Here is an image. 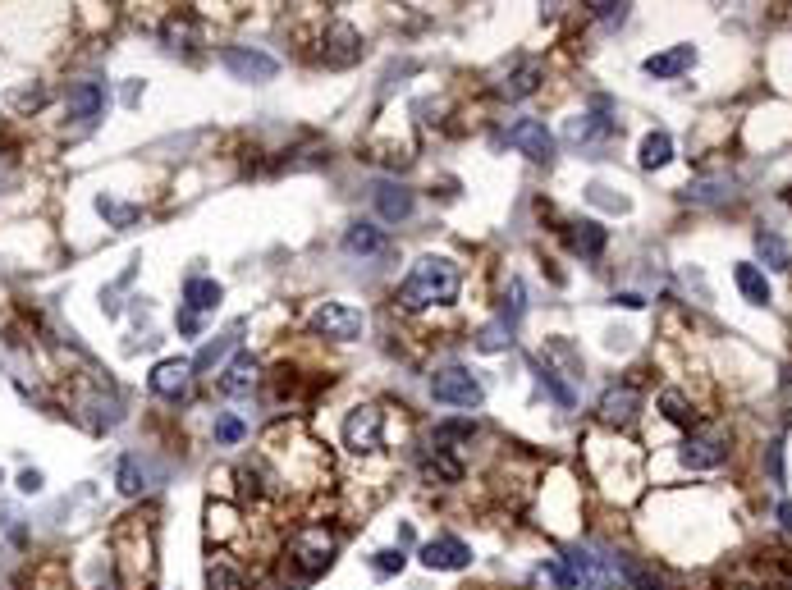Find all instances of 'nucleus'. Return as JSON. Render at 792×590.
Wrapping results in <instances>:
<instances>
[{"mask_svg":"<svg viewBox=\"0 0 792 590\" xmlns=\"http://www.w3.org/2000/svg\"><path fill=\"white\" fill-rule=\"evenodd\" d=\"M783 444H770V472H774V481H783Z\"/></svg>","mask_w":792,"mask_h":590,"instance_id":"obj_43","label":"nucleus"},{"mask_svg":"<svg viewBox=\"0 0 792 590\" xmlns=\"http://www.w3.org/2000/svg\"><path fill=\"white\" fill-rule=\"evenodd\" d=\"M641 170H664V165L673 161V138L664 129H655V133H646L641 138Z\"/></svg>","mask_w":792,"mask_h":590,"instance_id":"obj_21","label":"nucleus"},{"mask_svg":"<svg viewBox=\"0 0 792 590\" xmlns=\"http://www.w3.org/2000/svg\"><path fill=\"white\" fill-rule=\"evenodd\" d=\"M316 334H326V339H358L362 334V312L358 307H348V302H321L312 316H307Z\"/></svg>","mask_w":792,"mask_h":590,"instance_id":"obj_6","label":"nucleus"},{"mask_svg":"<svg viewBox=\"0 0 792 590\" xmlns=\"http://www.w3.org/2000/svg\"><path fill=\"white\" fill-rule=\"evenodd\" d=\"M403 563H408V554H403V549H380V554H371V568H376L380 577H394V572H403Z\"/></svg>","mask_w":792,"mask_h":590,"instance_id":"obj_33","label":"nucleus"},{"mask_svg":"<svg viewBox=\"0 0 792 590\" xmlns=\"http://www.w3.org/2000/svg\"><path fill=\"white\" fill-rule=\"evenodd\" d=\"M504 138H509V147L522 151L527 161H536V165L554 161V133L545 129V119H518V124H509Z\"/></svg>","mask_w":792,"mask_h":590,"instance_id":"obj_7","label":"nucleus"},{"mask_svg":"<svg viewBox=\"0 0 792 590\" xmlns=\"http://www.w3.org/2000/svg\"><path fill=\"white\" fill-rule=\"evenodd\" d=\"M458 298V266L449 257H417L408 279L399 284V307L403 312H426V307H440V302Z\"/></svg>","mask_w":792,"mask_h":590,"instance_id":"obj_1","label":"nucleus"},{"mask_svg":"<svg viewBox=\"0 0 792 590\" xmlns=\"http://www.w3.org/2000/svg\"><path fill=\"white\" fill-rule=\"evenodd\" d=\"M522 307H527V302H522V279H509V293H504V316H500V321H509L513 330H518Z\"/></svg>","mask_w":792,"mask_h":590,"instance_id":"obj_32","label":"nucleus"},{"mask_svg":"<svg viewBox=\"0 0 792 590\" xmlns=\"http://www.w3.org/2000/svg\"><path fill=\"white\" fill-rule=\"evenodd\" d=\"M371 202H376L385 225H403V220L417 211V197L408 193L403 183H376V188H371Z\"/></svg>","mask_w":792,"mask_h":590,"instance_id":"obj_13","label":"nucleus"},{"mask_svg":"<svg viewBox=\"0 0 792 590\" xmlns=\"http://www.w3.org/2000/svg\"><path fill=\"white\" fill-rule=\"evenodd\" d=\"M472 435H477V421L472 417L440 421V426H435V449H454V444H467Z\"/></svg>","mask_w":792,"mask_h":590,"instance_id":"obj_26","label":"nucleus"},{"mask_svg":"<svg viewBox=\"0 0 792 590\" xmlns=\"http://www.w3.org/2000/svg\"><path fill=\"white\" fill-rule=\"evenodd\" d=\"M19 490L23 494H37V490H42V472H33V467H28V472L19 476Z\"/></svg>","mask_w":792,"mask_h":590,"instance_id":"obj_41","label":"nucleus"},{"mask_svg":"<svg viewBox=\"0 0 792 590\" xmlns=\"http://www.w3.org/2000/svg\"><path fill=\"white\" fill-rule=\"evenodd\" d=\"M330 558H335V536H330L326 526H307L298 536L289 540V568H293V586H303V581L321 577L330 568Z\"/></svg>","mask_w":792,"mask_h":590,"instance_id":"obj_3","label":"nucleus"},{"mask_svg":"<svg viewBox=\"0 0 792 590\" xmlns=\"http://www.w3.org/2000/svg\"><path fill=\"white\" fill-rule=\"evenodd\" d=\"M234 334H239V325H234V330H229V334H220L216 344H207V348H202V353H197V362H193V371H207V366H216V357H225L229 348H234Z\"/></svg>","mask_w":792,"mask_h":590,"instance_id":"obj_29","label":"nucleus"},{"mask_svg":"<svg viewBox=\"0 0 792 590\" xmlns=\"http://www.w3.org/2000/svg\"><path fill=\"white\" fill-rule=\"evenodd\" d=\"M614 302H619V307H628V312H641V307H646V298H641V293H614Z\"/></svg>","mask_w":792,"mask_h":590,"instance_id":"obj_42","label":"nucleus"},{"mask_svg":"<svg viewBox=\"0 0 792 590\" xmlns=\"http://www.w3.org/2000/svg\"><path fill=\"white\" fill-rule=\"evenodd\" d=\"M97 211H101V215H110V220H115L120 229L138 220V206H120V202H110V197H97Z\"/></svg>","mask_w":792,"mask_h":590,"instance_id":"obj_35","label":"nucleus"},{"mask_svg":"<svg viewBox=\"0 0 792 590\" xmlns=\"http://www.w3.org/2000/svg\"><path fill=\"white\" fill-rule=\"evenodd\" d=\"M477 348L481 353H509L513 348V325L509 321H490L477 330Z\"/></svg>","mask_w":792,"mask_h":590,"instance_id":"obj_27","label":"nucleus"},{"mask_svg":"<svg viewBox=\"0 0 792 590\" xmlns=\"http://www.w3.org/2000/svg\"><path fill=\"white\" fill-rule=\"evenodd\" d=\"M609 133H614V119H609L605 110H591V115H577L573 124H568V138H573V142L609 138Z\"/></svg>","mask_w":792,"mask_h":590,"instance_id":"obj_25","label":"nucleus"},{"mask_svg":"<svg viewBox=\"0 0 792 590\" xmlns=\"http://www.w3.org/2000/svg\"><path fill=\"white\" fill-rule=\"evenodd\" d=\"M65 115L74 119V124H97L101 115H106V87L97 83V78H83V83L69 87V97H65Z\"/></svg>","mask_w":792,"mask_h":590,"instance_id":"obj_10","label":"nucleus"},{"mask_svg":"<svg viewBox=\"0 0 792 590\" xmlns=\"http://www.w3.org/2000/svg\"><path fill=\"white\" fill-rule=\"evenodd\" d=\"M216 389L225 398H243V394H252L257 389V357L252 353H239L234 362H229V371L216 380Z\"/></svg>","mask_w":792,"mask_h":590,"instance_id":"obj_15","label":"nucleus"},{"mask_svg":"<svg viewBox=\"0 0 792 590\" xmlns=\"http://www.w3.org/2000/svg\"><path fill=\"white\" fill-rule=\"evenodd\" d=\"M220 60H225V69L234 78H243V83H271V78L280 74L275 55L252 51V46H225V51H220Z\"/></svg>","mask_w":792,"mask_h":590,"instance_id":"obj_9","label":"nucleus"},{"mask_svg":"<svg viewBox=\"0 0 792 590\" xmlns=\"http://www.w3.org/2000/svg\"><path fill=\"white\" fill-rule=\"evenodd\" d=\"M591 14H596L605 28H619V23L628 19V5H591Z\"/></svg>","mask_w":792,"mask_h":590,"instance_id":"obj_39","label":"nucleus"},{"mask_svg":"<svg viewBox=\"0 0 792 590\" xmlns=\"http://www.w3.org/2000/svg\"><path fill=\"white\" fill-rule=\"evenodd\" d=\"M220 298H225V289H220L216 279L193 275V279L184 284V307H188V312H197V316H202V312H216Z\"/></svg>","mask_w":792,"mask_h":590,"instance_id":"obj_18","label":"nucleus"},{"mask_svg":"<svg viewBox=\"0 0 792 590\" xmlns=\"http://www.w3.org/2000/svg\"><path fill=\"white\" fill-rule=\"evenodd\" d=\"M692 65H696V46H669V51L651 55L641 69H646L651 78H678V74H687Z\"/></svg>","mask_w":792,"mask_h":590,"instance_id":"obj_17","label":"nucleus"},{"mask_svg":"<svg viewBox=\"0 0 792 590\" xmlns=\"http://www.w3.org/2000/svg\"><path fill=\"white\" fill-rule=\"evenodd\" d=\"M188 385H193V362H184V357H170V362L152 366V394L156 398L179 403V398L188 394Z\"/></svg>","mask_w":792,"mask_h":590,"instance_id":"obj_12","label":"nucleus"},{"mask_svg":"<svg viewBox=\"0 0 792 590\" xmlns=\"http://www.w3.org/2000/svg\"><path fill=\"white\" fill-rule=\"evenodd\" d=\"M344 252L348 257H376V252H385V234H380L376 225H348V234H344Z\"/></svg>","mask_w":792,"mask_h":590,"instance_id":"obj_20","label":"nucleus"},{"mask_svg":"<svg viewBox=\"0 0 792 590\" xmlns=\"http://www.w3.org/2000/svg\"><path fill=\"white\" fill-rule=\"evenodd\" d=\"M422 481L426 485H458L463 481V462L449 449H426L422 453Z\"/></svg>","mask_w":792,"mask_h":590,"instance_id":"obj_16","label":"nucleus"},{"mask_svg":"<svg viewBox=\"0 0 792 590\" xmlns=\"http://www.w3.org/2000/svg\"><path fill=\"white\" fill-rule=\"evenodd\" d=\"M678 458L692 472H710V467H719L728 458V435H719V430H692L683 440V449H678Z\"/></svg>","mask_w":792,"mask_h":590,"instance_id":"obj_8","label":"nucleus"},{"mask_svg":"<svg viewBox=\"0 0 792 590\" xmlns=\"http://www.w3.org/2000/svg\"><path fill=\"white\" fill-rule=\"evenodd\" d=\"M733 279H738V289L747 302H756V307H765L770 302V279L760 275V266H751V261H742L738 270H733Z\"/></svg>","mask_w":792,"mask_h":590,"instance_id":"obj_24","label":"nucleus"},{"mask_svg":"<svg viewBox=\"0 0 792 590\" xmlns=\"http://www.w3.org/2000/svg\"><path fill=\"white\" fill-rule=\"evenodd\" d=\"M188 42H193V19H188V14H174V19L165 23V46L179 51V46H188Z\"/></svg>","mask_w":792,"mask_h":590,"instance_id":"obj_30","label":"nucleus"},{"mask_svg":"<svg viewBox=\"0 0 792 590\" xmlns=\"http://www.w3.org/2000/svg\"><path fill=\"white\" fill-rule=\"evenodd\" d=\"M207 590H243V577L225 563H211L207 568Z\"/></svg>","mask_w":792,"mask_h":590,"instance_id":"obj_31","label":"nucleus"},{"mask_svg":"<svg viewBox=\"0 0 792 590\" xmlns=\"http://www.w3.org/2000/svg\"><path fill=\"white\" fill-rule=\"evenodd\" d=\"M202 330V316L188 312V307H179V334H197Z\"/></svg>","mask_w":792,"mask_h":590,"instance_id":"obj_40","label":"nucleus"},{"mask_svg":"<svg viewBox=\"0 0 792 590\" xmlns=\"http://www.w3.org/2000/svg\"><path fill=\"white\" fill-rule=\"evenodd\" d=\"M756 252H760V261H765L770 270H792V247L783 243L774 229H760V234H756Z\"/></svg>","mask_w":792,"mask_h":590,"instance_id":"obj_22","label":"nucleus"},{"mask_svg":"<svg viewBox=\"0 0 792 590\" xmlns=\"http://www.w3.org/2000/svg\"><path fill=\"white\" fill-rule=\"evenodd\" d=\"M660 412L673 421V426H692V421H696L692 403H687V398L678 394V389H664V394H660Z\"/></svg>","mask_w":792,"mask_h":590,"instance_id":"obj_28","label":"nucleus"},{"mask_svg":"<svg viewBox=\"0 0 792 590\" xmlns=\"http://www.w3.org/2000/svg\"><path fill=\"white\" fill-rule=\"evenodd\" d=\"M431 398L445 408H481L486 403V385H481L467 366H445L431 376Z\"/></svg>","mask_w":792,"mask_h":590,"instance_id":"obj_4","label":"nucleus"},{"mask_svg":"<svg viewBox=\"0 0 792 590\" xmlns=\"http://www.w3.org/2000/svg\"><path fill=\"white\" fill-rule=\"evenodd\" d=\"M536 87H541V65H536V60H527V65H518L509 78H504L500 92H504L509 101H522V97H532Z\"/></svg>","mask_w":792,"mask_h":590,"instance_id":"obj_23","label":"nucleus"},{"mask_svg":"<svg viewBox=\"0 0 792 590\" xmlns=\"http://www.w3.org/2000/svg\"><path fill=\"white\" fill-rule=\"evenodd\" d=\"M422 563L431 572H463L472 563V549L463 545L458 536H435L422 545Z\"/></svg>","mask_w":792,"mask_h":590,"instance_id":"obj_11","label":"nucleus"},{"mask_svg":"<svg viewBox=\"0 0 792 590\" xmlns=\"http://www.w3.org/2000/svg\"><path fill=\"white\" fill-rule=\"evenodd\" d=\"M568 247H573L577 257H600L605 252V229L596 220H573L568 225Z\"/></svg>","mask_w":792,"mask_h":590,"instance_id":"obj_19","label":"nucleus"},{"mask_svg":"<svg viewBox=\"0 0 792 590\" xmlns=\"http://www.w3.org/2000/svg\"><path fill=\"white\" fill-rule=\"evenodd\" d=\"M586 197H591L596 206H605V211H628V197H614V188H605V183H591Z\"/></svg>","mask_w":792,"mask_h":590,"instance_id":"obj_36","label":"nucleus"},{"mask_svg":"<svg viewBox=\"0 0 792 590\" xmlns=\"http://www.w3.org/2000/svg\"><path fill=\"white\" fill-rule=\"evenodd\" d=\"M779 522L792 531V504H788V499H783V504H779Z\"/></svg>","mask_w":792,"mask_h":590,"instance_id":"obj_44","label":"nucleus"},{"mask_svg":"<svg viewBox=\"0 0 792 590\" xmlns=\"http://www.w3.org/2000/svg\"><path fill=\"white\" fill-rule=\"evenodd\" d=\"M216 440L220 444H239L243 440V421L239 417H220L216 421Z\"/></svg>","mask_w":792,"mask_h":590,"instance_id":"obj_38","label":"nucleus"},{"mask_svg":"<svg viewBox=\"0 0 792 590\" xmlns=\"http://www.w3.org/2000/svg\"><path fill=\"white\" fill-rule=\"evenodd\" d=\"M637 408H641L637 389L614 385V389H605V398H600V421H605V426H632V421H637Z\"/></svg>","mask_w":792,"mask_h":590,"instance_id":"obj_14","label":"nucleus"},{"mask_svg":"<svg viewBox=\"0 0 792 590\" xmlns=\"http://www.w3.org/2000/svg\"><path fill=\"white\" fill-rule=\"evenodd\" d=\"M559 563H564L568 581L582 590H609V586H619V558L605 554V549H591V545H573L559 554Z\"/></svg>","mask_w":792,"mask_h":590,"instance_id":"obj_2","label":"nucleus"},{"mask_svg":"<svg viewBox=\"0 0 792 590\" xmlns=\"http://www.w3.org/2000/svg\"><path fill=\"white\" fill-rule=\"evenodd\" d=\"M380 435H385V412L376 403H362L344 417V449L353 453H376L380 449Z\"/></svg>","mask_w":792,"mask_h":590,"instance_id":"obj_5","label":"nucleus"},{"mask_svg":"<svg viewBox=\"0 0 792 590\" xmlns=\"http://www.w3.org/2000/svg\"><path fill=\"white\" fill-rule=\"evenodd\" d=\"M536 376H541V385H545V389H550V394H554V398H559V403H564V408H573V389H568V385H564V380L554 376L550 366H545V371H541V366H536Z\"/></svg>","mask_w":792,"mask_h":590,"instance_id":"obj_37","label":"nucleus"},{"mask_svg":"<svg viewBox=\"0 0 792 590\" xmlns=\"http://www.w3.org/2000/svg\"><path fill=\"white\" fill-rule=\"evenodd\" d=\"M115 481H120V494H142V472H138V458H120V476H115Z\"/></svg>","mask_w":792,"mask_h":590,"instance_id":"obj_34","label":"nucleus"}]
</instances>
